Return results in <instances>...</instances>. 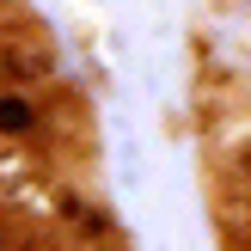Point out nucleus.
Returning <instances> with one entry per match:
<instances>
[{"label": "nucleus", "instance_id": "1", "mask_svg": "<svg viewBox=\"0 0 251 251\" xmlns=\"http://www.w3.org/2000/svg\"><path fill=\"white\" fill-rule=\"evenodd\" d=\"M0 129H6V135H19V129H31V104H25V98H0Z\"/></svg>", "mask_w": 251, "mask_h": 251}]
</instances>
